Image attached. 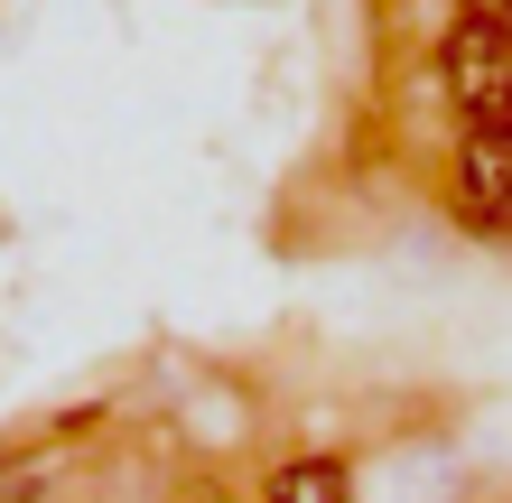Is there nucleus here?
I'll return each instance as SVG.
<instances>
[{
  "label": "nucleus",
  "mask_w": 512,
  "mask_h": 503,
  "mask_svg": "<svg viewBox=\"0 0 512 503\" xmlns=\"http://www.w3.org/2000/svg\"><path fill=\"white\" fill-rule=\"evenodd\" d=\"M438 84L457 94L466 122H512V28L503 19H457L438 56Z\"/></svg>",
  "instance_id": "f257e3e1"
},
{
  "label": "nucleus",
  "mask_w": 512,
  "mask_h": 503,
  "mask_svg": "<svg viewBox=\"0 0 512 503\" xmlns=\"http://www.w3.org/2000/svg\"><path fill=\"white\" fill-rule=\"evenodd\" d=\"M457 215L475 233H512V122H466V140H457Z\"/></svg>",
  "instance_id": "f03ea898"
},
{
  "label": "nucleus",
  "mask_w": 512,
  "mask_h": 503,
  "mask_svg": "<svg viewBox=\"0 0 512 503\" xmlns=\"http://www.w3.org/2000/svg\"><path fill=\"white\" fill-rule=\"evenodd\" d=\"M261 503H354V476H345V457H289Z\"/></svg>",
  "instance_id": "7ed1b4c3"
},
{
  "label": "nucleus",
  "mask_w": 512,
  "mask_h": 503,
  "mask_svg": "<svg viewBox=\"0 0 512 503\" xmlns=\"http://www.w3.org/2000/svg\"><path fill=\"white\" fill-rule=\"evenodd\" d=\"M457 10H466V19H503V28H512V0H457Z\"/></svg>",
  "instance_id": "20e7f679"
},
{
  "label": "nucleus",
  "mask_w": 512,
  "mask_h": 503,
  "mask_svg": "<svg viewBox=\"0 0 512 503\" xmlns=\"http://www.w3.org/2000/svg\"><path fill=\"white\" fill-rule=\"evenodd\" d=\"M196 503H224V494H196Z\"/></svg>",
  "instance_id": "39448f33"
}]
</instances>
